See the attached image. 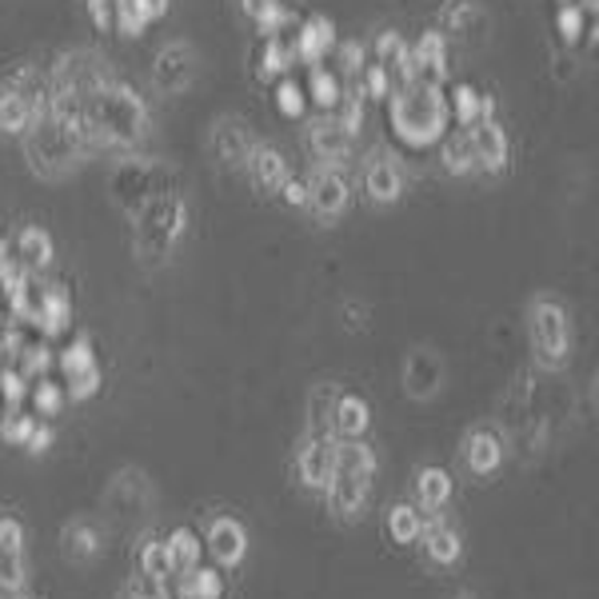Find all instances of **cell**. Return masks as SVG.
I'll use <instances>...</instances> for the list:
<instances>
[{
	"label": "cell",
	"instance_id": "1",
	"mask_svg": "<svg viewBox=\"0 0 599 599\" xmlns=\"http://www.w3.org/2000/svg\"><path fill=\"white\" fill-rule=\"evenodd\" d=\"M92 129V149H129L144 132V104L124 84H104L84 100Z\"/></svg>",
	"mask_w": 599,
	"mask_h": 599
},
{
	"label": "cell",
	"instance_id": "2",
	"mask_svg": "<svg viewBox=\"0 0 599 599\" xmlns=\"http://www.w3.org/2000/svg\"><path fill=\"white\" fill-rule=\"evenodd\" d=\"M448 120L451 109L444 92L436 89V80H419L412 89H396V97H392V129L399 140H408L416 149L444 136Z\"/></svg>",
	"mask_w": 599,
	"mask_h": 599
},
{
	"label": "cell",
	"instance_id": "3",
	"mask_svg": "<svg viewBox=\"0 0 599 599\" xmlns=\"http://www.w3.org/2000/svg\"><path fill=\"white\" fill-rule=\"evenodd\" d=\"M376 479V451L364 439H336V471H332L328 499L339 519H359Z\"/></svg>",
	"mask_w": 599,
	"mask_h": 599
},
{
	"label": "cell",
	"instance_id": "4",
	"mask_svg": "<svg viewBox=\"0 0 599 599\" xmlns=\"http://www.w3.org/2000/svg\"><path fill=\"white\" fill-rule=\"evenodd\" d=\"M184 220H189V209L176 192H156V196L140 209V224H136V256L144 264H160L169 256L172 244L184 232Z\"/></svg>",
	"mask_w": 599,
	"mask_h": 599
},
{
	"label": "cell",
	"instance_id": "5",
	"mask_svg": "<svg viewBox=\"0 0 599 599\" xmlns=\"http://www.w3.org/2000/svg\"><path fill=\"white\" fill-rule=\"evenodd\" d=\"M531 352H536L539 368H564L568 364L571 328L556 300H536L531 304Z\"/></svg>",
	"mask_w": 599,
	"mask_h": 599
},
{
	"label": "cell",
	"instance_id": "6",
	"mask_svg": "<svg viewBox=\"0 0 599 599\" xmlns=\"http://www.w3.org/2000/svg\"><path fill=\"white\" fill-rule=\"evenodd\" d=\"M24 152H29L32 169H37L40 176H64L80 160V149L49 116L32 120L29 129H24Z\"/></svg>",
	"mask_w": 599,
	"mask_h": 599
},
{
	"label": "cell",
	"instance_id": "7",
	"mask_svg": "<svg viewBox=\"0 0 599 599\" xmlns=\"http://www.w3.org/2000/svg\"><path fill=\"white\" fill-rule=\"evenodd\" d=\"M57 368L64 376V396L69 399H92L104 384V372H100V359L92 352L89 336H77L69 348L57 356Z\"/></svg>",
	"mask_w": 599,
	"mask_h": 599
},
{
	"label": "cell",
	"instance_id": "8",
	"mask_svg": "<svg viewBox=\"0 0 599 599\" xmlns=\"http://www.w3.org/2000/svg\"><path fill=\"white\" fill-rule=\"evenodd\" d=\"M49 84H52V92L89 100L92 92H100L109 84V64H104L97 52H72V57H60Z\"/></svg>",
	"mask_w": 599,
	"mask_h": 599
},
{
	"label": "cell",
	"instance_id": "9",
	"mask_svg": "<svg viewBox=\"0 0 599 599\" xmlns=\"http://www.w3.org/2000/svg\"><path fill=\"white\" fill-rule=\"evenodd\" d=\"M296 471H300V484L312 491H328L332 484V471H336V436L332 432H304V444L296 451Z\"/></svg>",
	"mask_w": 599,
	"mask_h": 599
},
{
	"label": "cell",
	"instance_id": "10",
	"mask_svg": "<svg viewBox=\"0 0 599 599\" xmlns=\"http://www.w3.org/2000/svg\"><path fill=\"white\" fill-rule=\"evenodd\" d=\"M204 551L216 559V568H240L248 556V531L236 516H216L212 519L209 536H204Z\"/></svg>",
	"mask_w": 599,
	"mask_h": 599
},
{
	"label": "cell",
	"instance_id": "11",
	"mask_svg": "<svg viewBox=\"0 0 599 599\" xmlns=\"http://www.w3.org/2000/svg\"><path fill=\"white\" fill-rule=\"evenodd\" d=\"M304 189H308L304 209H312L319 220H332L348 209V180H344L339 169H316L304 180Z\"/></svg>",
	"mask_w": 599,
	"mask_h": 599
},
{
	"label": "cell",
	"instance_id": "12",
	"mask_svg": "<svg viewBox=\"0 0 599 599\" xmlns=\"http://www.w3.org/2000/svg\"><path fill=\"white\" fill-rule=\"evenodd\" d=\"M468 136H471V152H476V169H488V172L508 169L511 144L496 120H476V124H468Z\"/></svg>",
	"mask_w": 599,
	"mask_h": 599
},
{
	"label": "cell",
	"instance_id": "13",
	"mask_svg": "<svg viewBox=\"0 0 599 599\" xmlns=\"http://www.w3.org/2000/svg\"><path fill=\"white\" fill-rule=\"evenodd\" d=\"M419 539H424V551H428V559L436 564V568H451V564L459 559V551H464V544H459V531L451 528L448 519H444V511L424 519V531H419Z\"/></svg>",
	"mask_w": 599,
	"mask_h": 599
},
{
	"label": "cell",
	"instance_id": "14",
	"mask_svg": "<svg viewBox=\"0 0 599 599\" xmlns=\"http://www.w3.org/2000/svg\"><path fill=\"white\" fill-rule=\"evenodd\" d=\"M368 424H372L368 399L356 396V392L336 396V404H332V436L336 439H364Z\"/></svg>",
	"mask_w": 599,
	"mask_h": 599
},
{
	"label": "cell",
	"instance_id": "15",
	"mask_svg": "<svg viewBox=\"0 0 599 599\" xmlns=\"http://www.w3.org/2000/svg\"><path fill=\"white\" fill-rule=\"evenodd\" d=\"M192 77H196V57H192L189 44H169V49L156 57V84L169 92L189 89Z\"/></svg>",
	"mask_w": 599,
	"mask_h": 599
},
{
	"label": "cell",
	"instance_id": "16",
	"mask_svg": "<svg viewBox=\"0 0 599 599\" xmlns=\"http://www.w3.org/2000/svg\"><path fill=\"white\" fill-rule=\"evenodd\" d=\"M464 459H468L471 476H491L504 464V444L491 428H471L464 439Z\"/></svg>",
	"mask_w": 599,
	"mask_h": 599
},
{
	"label": "cell",
	"instance_id": "17",
	"mask_svg": "<svg viewBox=\"0 0 599 599\" xmlns=\"http://www.w3.org/2000/svg\"><path fill=\"white\" fill-rule=\"evenodd\" d=\"M244 169H248L252 184H256L260 192H280L284 180H288V160L280 156L276 149H268V144H256Z\"/></svg>",
	"mask_w": 599,
	"mask_h": 599
},
{
	"label": "cell",
	"instance_id": "18",
	"mask_svg": "<svg viewBox=\"0 0 599 599\" xmlns=\"http://www.w3.org/2000/svg\"><path fill=\"white\" fill-rule=\"evenodd\" d=\"M439 379H444V368H439L436 352L419 348L408 356V368H404V384H408V396L412 399H428L436 396Z\"/></svg>",
	"mask_w": 599,
	"mask_h": 599
},
{
	"label": "cell",
	"instance_id": "19",
	"mask_svg": "<svg viewBox=\"0 0 599 599\" xmlns=\"http://www.w3.org/2000/svg\"><path fill=\"white\" fill-rule=\"evenodd\" d=\"M69 324H72V296L64 284H52V288H44V300H40L37 328L44 336H64Z\"/></svg>",
	"mask_w": 599,
	"mask_h": 599
},
{
	"label": "cell",
	"instance_id": "20",
	"mask_svg": "<svg viewBox=\"0 0 599 599\" xmlns=\"http://www.w3.org/2000/svg\"><path fill=\"white\" fill-rule=\"evenodd\" d=\"M332 44H336V24H332L328 17H312L308 24L300 29L292 49H296V60H304V64H319Z\"/></svg>",
	"mask_w": 599,
	"mask_h": 599
},
{
	"label": "cell",
	"instance_id": "21",
	"mask_svg": "<svg viewBox=\"0 0 599 599\" xmlns=\"http://www.w3.org/2000/svg\"><path fill=\"white\" fill-rule=\"evenodd\" d=\"M176 599H224V571L196 564L192 571H176Z\"/></svg>",
	"mask_w": 599,
	"mask_h": 599
},
{
	"label": "cell",
	"instance_id": "22",
	"mask_svg": "<svg viewBox=\"0 0 599 599\" xmlns=\"http://www.w3.org/2000/svg\"><path fill=\"white\" fill-rule=\"evenodd\" d=\"M451 491H456V484H451V476L444 468H424L416 476V499L424 516H439L448 508Z\"/></svg>",
	"mask_w": 599,
	"mask_h": 599
},
{
	"label": "cell",
	"instance_id": "23",
	"mask_svg": "<svg viewBox=\"0 0 599 599\" xmlns=\"http://www.w3.org/2000/svg\"><path fill=\"white\" fill-rule=\"evenodd\" d=\"M364 189L376 204H392L404 189V180H399V169L388 156H372L368 169H364Z\"/></svg>",
	"mask_w": 599,
	"mask_h": 599
},
{
	"label": "cell",
	"instance_id": "24",
	"mask_svg": "<svg viewBox=\"0 0 599 599\" xmlns=\"http://www.w3.org/2000/svg\"><path fill=\"white\" fill-rule=\"evenodd\" d=\"M212 149H216L220 160H229V164H248L256 140L248 136V129L240 120H224L216 129V136H212Z\"/></svg>",
	"mask_w": 599,
	"mask_h": 599
},
{
	"label": "cell",
	"instance_id": "25",
	"mask_svg": "<svg viewBox=\"0 0 599 599\" xmlns=\"http://www.w3.org/2000/svg\"><path fill=\"white\" fill-rule=\"evenodd\" d=\"M312 152H316L319 160H344L348 156V149H352V132L339 124V120H316L312 124Z\"/></svg>",
	"mask_w": 599,
	"mask_h": 599
},
{
	"label": "cell",
	"instance_id": "26",
	"mask_svg": "<svg viewBox=\"0 0 599 599\" xmlns=\"http://www.w3.org/2000/svg\"><path fill=\"white\" fill-rule=\"evenodd\" d=\"M60 544H64V556L77 559V564H84V559L100 556V548H104V536H100L97 524H89V519H77V524H69V528H64Z\"/></svg>",
	"mask_w": 599,
	"mask_h": 599
},
{
	"label": "cell",
	"instance_id": "27",
	"mask_svg": "<svg viewBox=\"0 0 599 599\" xmlns=\"http://www.w3.org/2000/svg\"><path fill=\"white\" fill-rule=\"evenodd\" d=\"M17 256H20V264H24L29 272L49 268V264H52V236H49L44 229H37V224L20 229V236H17Z\"/></svg>",
	"mask_w": 599,
	"mask_h": 599
},
{
	"label": "cell",
	"instance_id": "28",
	"mask_svg": "<svg viewBox=\"0 0 599 599\" xmlns=\"http://www.w3.org/2000/svg\"><path fill=\"white\" fill-rule=\"evenodd\" d=\"M412 52L419 60V72H428L432 80L448 77V40H444V32H424Z\"/></svg>",
	"mask_w": 599,
	"mask_h": 599
},
{
	"label": "cell",
	"instance_id": "29",
	"mask_svg": "<svg viewBox=\"0 0 599 599\" xmlns=\"http://www.w3.org/2000/svg\"><path fill=\"white\" fill-rule=\"evenodd\" d=\"M164 544H169L172 576H176V571H192L200 564V556H204V544H200V536L192 528H176Z\"/></svg>",
	"mask_w": 599,
	"mask_h": 599
},
{
	"label": "cell",
	"instance_id": "30",
	"mask_svg": "<svg viewBox=\"0 0 599 599\" xmlns=\"http://www.w3.org/2000/svg\"><path fill=\"white\" fill-rule=\"evenodd\" d=\"M140 576L149 579L152 588L169 583L172 579V559H169V544L164 539H149L144 551H140Z\"/></svg>",
	"mask_w": 599,
	"mask_h": 599
},
{
	"label": "cell",
	"instance_id": "31",
	"mask_svg": "<svg viewBox=\"0 0 599 599\" xmlns=\"http://www.w3.org/2000/svg\"><path fill=\"white\" fill-rule=\"evenodd\" d=\"M388 531L396 544H416L419 531H424V511L416 504H399V508L388 511Z\"/></svg>",
	"mask_w": 599,
	"mask_h": 599
},
{
	"label": "cell",
	"instance_id": "32",
	"mask_svg": "<svg viewBox=\"0 0 599 599\" xmlns=\"http://www.w3.org/2000/svg\"><path fill=\"white\" fill-rule=\"evenodd\" d=\"M9 300V312H12V319H20V324H37V312H40V300H44V288H40L37 280H24L12 296H4Z\"/></svg>",
	"mask_w": 599,
	"mask_h": 599
},
{
	"label": "cell",
	"instance_id": "33",
	"mask_svg": "<svg viewBox=\"0 0 599 599\" xmlns=\"http://www.w3.org/2000/svg\"><path fill=\"white\" fill-rule=\"evenodd\" d=\"M52 364H57V356H52L49 344H24V348H20V356H17V372L29 379V384H37V379L49 376Z\"/></svg>",
	"mask_w": 599,
	"mask_h": 599
},
{
	"label": "cell",
	"instance_id": "34",
	"mask_svg": "<svg viewBox=\"0 0 599 599\" xmlns=\"http://www.w3.org/2000/svg\"><path fill=\"white\" fill-rule=\"evenodd\" d=\"M29 399H32V416H37V419L60 416V408L69 404V396H64V388H60V384H52L49 376L37 379V388H29Z\"/></svg>",
	"mask_w": 599,
	"mask_h": 599
},
{
	"label": "cell",
	"instance_id": "35",
	"mask_svg": "<svg viewBox=\"0 0 599 599\" xmlns=\"http://www.w3.org/2000/svg\"><path fill=\"white\" fill-rule=\"evenodd\" d=\"M29 588V564L24 556H0V599H20Z\"/></svg>",
	"mask_w": 599,
	"mask_h": 599
},
{
	"label": "cell",
	"instance_id": "36",
	"mask_svg": "<svg viewBox=\"0 0 599 599\" xmlns=\"http://www.w3.org/2000/svg\"><path fill=\"white\" fill-rule=\"evenodd\" d=\"M32 109L24 104V97H17L12 89H0V129L4 132H24L32 124Z\"/></svg>",
	"mask_w": 599,
	"mask_h": 599
},
{
	"label": "cell",
	"instance_id": "37",
	"mask_svg": "<svg viewBox=\"0 0 599 599\" xmlns=\"http://www.w3.org/2000/svg\"><path fill=\"white\" fill-rule=\"evenodd\" d=\"M37 424H40L37 416L12 408V412H4V416H0V439H4V444H12V448H24V444L32 439V432H37Z\"/></svg>",
	"mask_w": 599,
	"mask_h": 599
},
{
	"label": "cell",
	"instance_id": "38",
	"mask_svg": "<svg viewBox=\"0 0 599 599\" xmlns=\"http://www.w3.org/2000/svg\"><path fill=\"white\" fill-rule=\"evenodd\" d=\"M339 392L332 388V384H319L316 392H312L308 399V432L312 436H319V432H332V404H336Z\"/></svg>",
	"mask_w": 599,
	"mask_h": 599
},
{
	"label": "cell",
	"instance_id": "39",
	"mask_svg": "<svg viewBox=\"0 0 599 599\" xmlns=\"http://www.w3.org/2000/svg\"><path fill=\"white\" fill-rule=\"evenodd\" d=\"M444 164H448V172H456V176H468V172L476 169V152H471L468 129L459 132V136H448V144H444Z\"/></svg>",
	"mask_w": 599,
	"mask_h": 599
},
{
	"label": "cell",
	"instance_id": "40",
	"mask_svg": "<svg viewBox=\"0 0 599 599\" xmlns=\"http://www.w3.org/2000/svg\"><path fill=\"white\" fill-rule=\"evenodd\" d=\"M479 20V0H448L439 12V24L448 32H468Z\"/></svg>",
	"mask_w": 599,
	"mask_h": 599
},
{
	"label": "cell",
	"instance_id": "41",
	"mask_svg": "<svg viewBox=\"0 0 599 599\" xmlns=\"http://www.w3.org/2000/svg\"><path fill=\"white\" fill-rule=\"evenodd\" d=\"M296 64V49L284 44L280 37H268L264 44V64H260V77H280V72H288Z\"/></svg>",
	"mask_w": 599,
	"mask_h": 599
},
{
	"label": "cell",
	"instance_id": "42",
	"mask_svg": "<svg viewBox=\"0 0 599 599\" xmlns=\"http://www.w3.org/2000/svg\"><path fill=\"white\" fill-rule=\"evenodd\" d=\"M256 24H260V32H268V37H280L284 29H292V24H296V12L284 9L280 0H268V4H264V12L256 17Z\"/></svg>",
	"mask_w": 599,
	"mask_h": 599
},
{
	"label": "cell",
	"instance_id": "43",
	"mask_svg": "<svg viewBox=\"0 0 599 599\" xmlns=\"http://www.w3.org/2000/svg\"><path fill=\"white\" fill-rule=\"evenodd\" d=\"M312 100H316L319 109H336L339 104V97H344V92H339V80L332 77V72H324V69H312Z\"/></svg>",
	"mask_w": 599,
	"mask_h": 599
},
{
	"label": "cell",
	"instance_id": "44",
	"mask_svg": "<svg viewBox=\"0 0 599 599\" xmlns=\"http://www.w3.org/2000/svg\"><path fill=\"white\" fill-rule=\"evenodd\" d=\"M456 116L464 129L476 124V120H484V97H479L471 84H456Z\"/></svg>",
	"mask_w": 599,
	"mask_h": 599
},
{
	"label": "cell",
	"instance_id": "45",
	"mask_svg": "<svg viewBox=\"0 0 599 599\" xmlns=\"http://www.w3.org/2000/svg\"><path fill=\"white\" fill-rule=\"evenodd\" d=\"M0 556H24V524L17 516H0Z\"/></svg>",
	"mask_w": 599,
	"mask_h": 599
},
{
	"label": "cell",
	"instance_id": "46",
	"mask_svg": "<svg viewBox=\"0 0 599 599\" xmlns=\"http://www.w3.org/2000/svg\"><path fill=\"white\" fill-rule=\"evenodd\" d=\"M24 396H29V379L20 376L17 368H0V399L9 404V412L20 408V404H24Z\"/></svg>",
	"mask_w": 599,
	"mask_h": 599
},
{
	"label": "cell",
	"instance_id": "47",
	"mask_svg": "<svg viewBox=\"0 0 599 599\" xmlns=\"http://www.w3.org/2000/svg\"><path fill=\"white\" fill-rule=\"evenodd\" d=\"M276 109L284 112V116H300L304 112V89H300L296 80L284 77L280 80V89H276Z\"/></svg>",
	"mask_w": 599,
	"mask_h": 599
},
{
	"label": "cell",
	"instance_id": "48",
	"mask_svg": "<svg viewBox=\"0 0 599 599\" xmlns=\"http://www.w3.org/2000/svg\"><path fill=\"white\" fill-rule=\"evenodd\" d=\"M32 272L24 268L20 260H0V292H4V296H12V292H17Z\"/></svg>",
	"mask_w": 599,
	"mask_h": 599
},
{
	"label": "cell",
	"instance_id": "49",
	"mask_svg": "<svg viewBox=\"0 0 599 599\" xmlns=\"http://www.w3.org/2000/svg\"><path fill=\"white\" fill-rule=\"evenodd\" d=\"M364 84H368L372 97H379V100L392 97V77L384 64H368V69H364Z\"/></svg>",
	"mask_w": 599,
	"mask_h": 599
},
{
	"label": "cell",
	"instance_id": "50",
	"mask_svg": "<svg viewBox=\"0 0 599 599\" xmlns=\"http://www.w3.org/2000/svg\"><path fill=\"white\" fill-rule=\"evenodd\" d=\"M339 69L348 72V77H356V72L364 69V44H359V40L339 44Z\"/></svg>",
	"mask_w": 599,
	"mask_h": 599
},
{
	"label": "cell",
	"instance_id": "51",
	"mask_svg": "<svg viewBox=\"0 0 599 599\" xmlns=\"http://www.w3.org/2000/svg\"><path fill=\"white\" fill-rule=\"evenodd\" d=\"M339 104H344V109H339V124L356 136V129L364 124V104H359V97H348V100L339 97Z\"/></svg>",
	"mask_w": 599,
	"mask_h": 599
},
{
	"label": "cell",
	"instance_id": "52",
	"mask_svg": "<svg viewBox=\"0 0 599 599\" xmlns=\"http://www.w3.org/2000/svg\"><path fill=\"white\" fill-rule=\"evenodd\" d=\"M559 32H564V40H576L583 32V9L568 4V9L559 12Z\"/></svg>",
	"mask_w": 599,
	"mask_h": 599
},
{
	"label": "cell",
	"instance_id": "53",
	"mask_svg": "<svg viewBox=\"0 0 599 599\" xmlns=\"http://www.w3.org/2000/svg\"><path fill=\"white\" fill-rule=\"evenodd\" d=\"M404 49H408V44H404V40H399L396 32H384V37H379V44H376L379 64H384V69H392V60H396Z\"/></svg>",
	"mask_w": 599,
	"mask_h": 599
},
{
	"label": "cell",
	"instance_id": "54",
	"mask_svg": "<svg viewBox=\"0 0 599 599\" xmlns=\"http://www.w3.org/2000/svg\"><path fill=\"white\" fill-rule=\"evenodd\" d=\"M129 4L144 24H152V20H160L164 12H169V0H129Z\"/></svg>",
	"mask_w": 599,
	"mask_h": 599
},
{
	"label": "cell",
	"instance_id": "55",
	"mask_svg": "<svg viewBox=\"0 0 599 599\" xmlns=\"http://www.w3.org/2000/svg\"><path fill=\"white\" fill-rule=\"evenodd\" d=\"M89 17L97 29H109L112 17H116V4H112V0H89Z\"/></svg>",
	"mask_w": 599,
	"mask_h": 599
},
{
	"label": "cell",
	"instance_id": "56",
	"mask_svg": "<svg viewBox=\"0 0 599 599\" xmlns=\"http://www.w3.org/2000/svg\"><path fill=\"white\" fill-rule=\"evenodd\" d=\"M284 204H292V209H304V200H308V189H304V180H284Z\"/></svg>",
	"mask_w": 599,
	"mask_h": 599
},
{
	"label": "cell",
	"instance_id": "57",
	"mask_svg": "<svg viewBox=\"0 0 599 599\" xmlns=\"http://www.w3.org/2000/svg\"><path fill=\"white\" fill-rule=\"evenodd\" d=\"M24 448L32 451V456H40V451H49L52 448V428L49 424H37V432H32V439L24 444Z\"/></svg>",
	"mask_w": 599,
	"mask_h": 599
},
{
	"label": "cell",
	"instance_id": "58",
	"mask_svg": "<svg viewBox=\"0 0 599 599\" xmlns=\"http://www.w3.org/2000/svg\"><path fill=\"white\" fill-rule=\"evenodd\" d=\"M129 599H172V596H169V588L160 583V588H152V591H132Z\"/></svg>",
	"mask_w": 599,
	"mask_h": 599
},
{
	"label": "cell",
	"instance_id": "59",
	"mask_svg": "<svg viewBox=\"0 0 599 599\" xmlns=\"http://www.w3.org/2000/svg\"><path fill=\"white\" fill-rule=\"evenodd\" d=\"M264 4H268V0H240V9L248 12V17H252V20H256V17H260V12H264Z\"/></svg>",
	"mask_w": 599,
	"mask_h": 599
},
{
	"label": "cell",
	"instance_id": "60",
	"mask_svg": "<svg viewBox=\"0 0 599 599\" xmlns=\"http://www.w3.org/2000/svg\"><path fill=\"white\" fill-rule=\"evenodd\" d=\"M0 260H9V244H4V236H0Z\"/></svg>",
	"mask_w": 599,
	"mask_h": 599
},
{
	"label": "cell",
	"instance_id": "61",
	"mask_svg": "<svg viewBox=\"0 0 599 599\" xmlns=\"http://www.w3.org/2000/svg\"><path fill=\"white\" fill-rule=\"evenodd\" d=\"M459 599H476V596H471V591H464V596H459Z\"/></svg>",
	"mask_w": 599,
	"mask_h": 599
},
{
	"label": "cell",
	"instance_id": "62",
	"mask_svg": "<svg viewBox=\"0 0 599 599\" xmlns=\"http://www.w3.org/2000/svg\"><path fill=\"white\" fill-rule=\"evenodd\" d=\"M0 356H4V344H0Z\"/></svg>",
	"mask_w": 599,
	"mask_h": 599
},
{
	"label": "cell",
	"instance_id": "63",
	"mask_svg": "<svg viewBox=\"0 0 599 599\" xmlns=\"http://www.w3.org/2000/svg\"><path fill=\"white\" fill-rule=\"evenodd\" d=\"M0 416H4V412H0Z\"/></svg>",
	"mask_w": 599,
	"mask_h": 599
}]
</instances>
